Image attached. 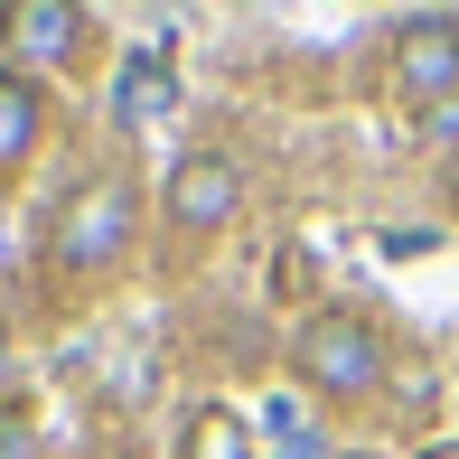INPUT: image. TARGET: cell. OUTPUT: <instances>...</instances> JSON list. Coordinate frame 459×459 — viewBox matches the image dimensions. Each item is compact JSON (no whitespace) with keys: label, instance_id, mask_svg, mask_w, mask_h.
I'll use <instances>...</instances> for the list:
<instances>
[{"label":"cell","instance_id":"obj_4","mask_svg":"<svg viewBox=\"0 0 459 459\" xmlns=\"http://www.w3.org/2000/svg\"><path fill=\"white\" fill-rule=\"evenodd\" d=\"M244 206V169L225 151H187L169 169V225H187V235H216L225 216Z\"/></svg>","mask_w":459,"mask_h":459},{"label":"cell","instance_id":"obj_7","mask_svg":"<svg viewBox=\"0 0 459 459\" xmlns=\"http://www.w3.org/2000/svg\"><path fill=\"white\" fill-rule=\"evenodd\" d=\"M178 459H254V422L235 403H197L178 422Z\"/></svg>","mask_w":459,"mask_h":459},{"label":"cell","instance_id":"obj_9","mask_svg":"<svg viewBox=\"0 0 459 459\" xmlns=\"http://www.w3.org/2000/svg\"><path fill=\"white\" fill-rule=\"evenodd\" d=\"M273 431H281V450H290V459H309V422H300L290 403H273Z\"/></svg>","mask_w":459,"mask_h":459},{"label":"cell","instance_id":"obj_5","mask_svg":"<svg viewBox=\"0 0 459 459\" xmlns=\"http://www.w3.org/2000/svg\"><path fill=\"white\" fill-rule=\"evenodd\" d=\"M75 38H85V10H66V0H10V10H0V48L29 56V66L75 56Z\"/></svg>","mask_w":459,"mask_h":459},{"label":"cell","instance_id":"obj_11","mask_svg":"<svg viewBox=\"0 0 459 459\" xmlns=\"http://www.w3.org/2000/svg\"><path fill=\"white\" fill-rule=\"evenodd\" d=\"M0 385H10V338H0Z\"/></svg>","mask_w":459,"mask_h":459},{"label":"cell","instance_id":"obj_12","mask_svg":"<svg viewBox=\"0 0 459 459\" xmlns=\"http://www.w3.org/2000/svg\"><path fill=\"white\" fill-rule=\"evenodd\" d=\"M450 197H459V178H450Z\"/></svg>","mask_w":459,"mask_h":459},{"label":"cell","instance_id":"obj_6","mask_svg":"<svg viewBox=\"0 0 459 459\" xmlns=\"http://www.w3.org/2000/svg\"><path fill=\"white\" fill-rule=\"evenodd\" d=\"M38 132H48V103H38V85H29L19 66H0V178H10V169H29Z\"/></svg>","mask_w":459,"mask_h":459},{"label":"cell","instance_id":"obj_1","mask_svg":"<svg viewBox=\"0 0 459 459\" xmlns=\"http://www.w3.org/2000/svg\"><path fill=\"white\" fill-rule=\"evenodd\" d=\"M290 357H300V385L328 394V403H357V394L385 385V338H375L366 309H309Z\"/></svg>","mask_w":459,"mask_h":459},{"label":"cell","instance_id":"obj_2","mask_svg":"<svg viewBox=\"0 0 459 459\" xmlns=\"http://www.w3.org/2000/svg\"><path fill=\"white\" fill-rule=\"evenodd\" d=\"M132 244V187L122 178H85L56 206V273H113Z\"/></svg>","mask_w":459,"mask_h":459},{"label":"cell","instance_id":"obj_3","mask_svg":"<svg viewBox=\"0 0 459 459\" xmlns=\"http://www.w3.org/2000/svg\"><path fill=\"white\" fill-rule=\"evenodd\" d=\"M385 85H394V103H412V113H441L459 94V19H412V29H394Z\"/></svg>","mask_w":459,"mask_h":459},{"label":"cell","instance_id":"obj_10","mask_svg":"<svg viewBox=\"0 0 459 459\" xmlns=\"http://www.w3.org/2000/svg\"><path fill=\"white\" fill-rule=\"evenodd\" d=\"M422 459H459V441H431V450H422Z\"/></svg>","mask_w":459,"mask_h":459},{"label":"cell","instance_id":"obj_8","mask_svg":"<svg viewBox=\"0 0 459 459\" xmlns=\"http://www.w3.org/2000/svg\"><path fill=\"white\" fill-rule=\"evenodd\" d=\"M151 113H169V56L141 48L132 75H122V122H151Z\"/></svg>","mask_w":459,"mask_h":459}]
</instances>
